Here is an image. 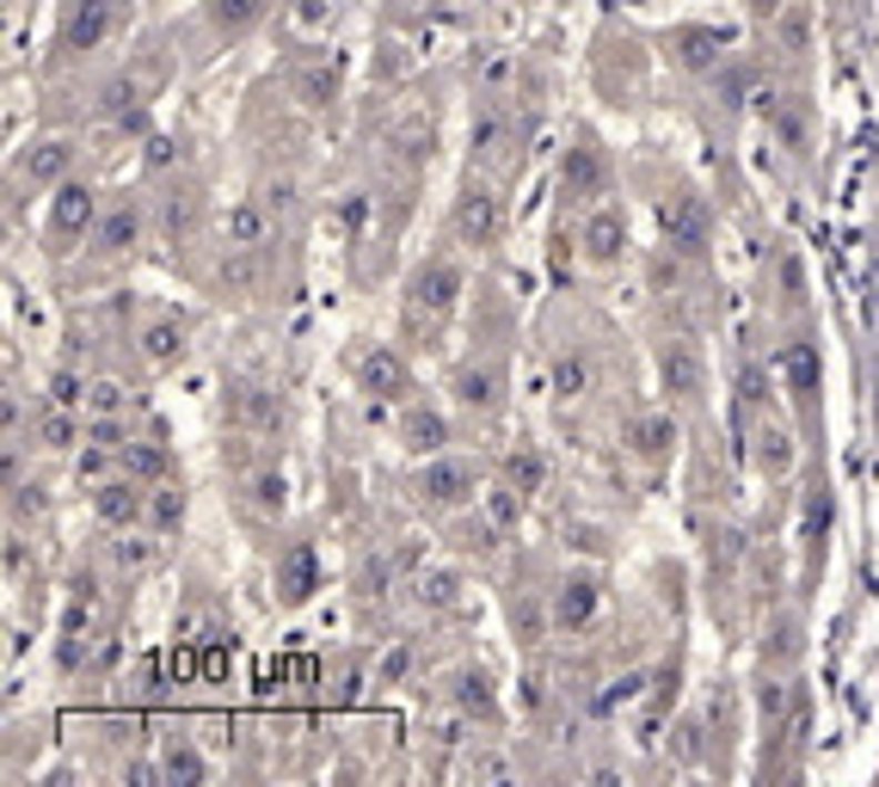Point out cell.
I'll use <instances>...</instances> for the list:
<instances>
[{
	"instance_id": "cell-1",
	"label": "cell",
	"mask_w": 879,
	"mask_h": 787,
	"mask_svg": "<svg viewBox=\"0 0 879 787\" xmlns=\"http://www.w3.org/2000/svg\"><path fill=\"white\" fill-rule=\"evenodd\" d=\"M228 418H234L240 431L265 437V431L283 425V406H277V394H271V387H259V382H234V387H228Z\"/></svg>"
},
{
	"instance_id": "cell-2",
	"label": "cell",
	"mask_w": 879,
	"mask_h": 787,
	"mask_svg": "<svg viewBox=\"0 0 879 787\" xmlns=\"http://www.w3.org/2000/svg\"><path fill=\"white\" fill-rule=\"evenodd\" d=\"M93 215H99L93 185H74V179H62V185H55V203H50V228H55V241H80V234L93 228Z\"/></svg>"
},
{
	"instance_id": "cell-3",
	"label": "cell",
	"mask_w": 879,
	"mask_h": 787,
	"mask_svg": "<svg viewBox=\"0 0 879 787\" xmlns=\"http://www.w3.org/2000/svg\"><path fill=\"white\" fill-rule=\"evenodd\" d=\"M578 241H585V259H590V265H615V259H622V246H627V215L615 210V203H603V210L585 215Z\"/></svg>"
},
{
	"instance_id": "cell-4",
	"label": "cell",
	"mask_w": 879,
	"mask_h": 787,
	"mask_svg": "<svg viewBox=\"0 0 879 787\" xmlns=\"http://www.w3.org/2000/svg\"><path fill=\"white\" fill-rule=\"evenodd\" d=\"M455 234L474 241V246H486L498 234V203H493V191H486V185H467L462 191V203H455Z\"/></svg>"
},
{
	"instance_id": "cell-5",
	"label": "cell",
	"mask_w": 879,
	"mask_h": 787,
	"mask_svg": "<svg viewBox=\"0 0 879 787\" xmlns=\"http://www.w3.org/2000/svg\"><path fill=\"white\" fill-rule=\"evenodd\" d=\"M93 505H99V517H105L111 529H130V523L148 511V498H142V486H135V474H130V481H105L99 486Z\"/></svg>"
},
{
	"instance_id": "cell-6",
	"label": "cell",
	"mask_w": 879,
	"mask_h": 787,
	"mask_svg": "<svg viewBox=\"0 0 879 787\" xmlns=\"http://www.w3.org/2000/svg\"><path fill=\"white\" fill-rule=\"evenodd\" d=\"M418 486H425L431 505H462V498L474 493V467H467V462H431Z\"/></svg>"
},
{
	"instance_id": "cell-7",
	"label": "cell",
	"mask_w": 879,
	"mask_h": 787,
	"mask_svg": "<svg viewBox=\"0 0 879 787\" xmlns=\"http://www.w3.org/2000/svg\"><path fill=\"white\" fill-rule=\"evenodd\" d=\"M455 295H462V271H455V265H425V271H418V283H413V302H418V307H431V314H449Z\"/></svg>"
},
{
	"instance_id": "cell-8",
	"label": "cell",
	"mask_w": 879,
	"mask_h": 787,
	"mask_svg": "<svg viewBox=\"0 0 879 787\" xmlns=\"http://www.w3.org/2000/svg\"><path fill=\"white\" fill-rule=\"evenodd\" d=\"M597 578L590 573H578V578H566V585H559V597H554V622L559 627H585L590 622V609H597Z\"/></svg>"
},
{
	"instance_id": "cell-9",
	"label": "cell",
	"mask_w": 879,
	"mask_h": 787,
	"mask_svg": "<svg viewBox=\"0 0 879 787\" xmlns=\"http://www.w3.org/2000/svg\"><path fill=\"white\" fill-rule=\"evenodd\" d=\"M111 19H118V0H87V7L68 19V50H93V43H105Z\"/></svg>"
},
{
	"instance_id": "cell-10",
	"label": "cell",
	"mask_w": 879,
	"mask_h": 787,
	"mask_svg": "<svg viewBox=\"0 0 879 787\" xmlns=\"http://www.w3.org/2000/svg\"><path fill=\"white\" fill-rule=\"evenodd\" d=\"M627 443H634V455H646V462H665L670 450H677V425H670L665 413H646L627 425Z\"/></svg>"
},
{
	"instance_id": "cell-11",
	"label": "cell",
	"mask_w": 879,
	"mask_h": 787,
	"mask_svg": "<svg viewBox=\"0 0 879 787\" xmlns=\"http://www.w3.org/2000/svg\"><path fill=\"white\" fill-rule=\"evenodd\" d=\"M400 443L413 455H437L443 443H449V425H443L437 413H425V406H413V413L400 418Z\"/></svg>"
},
{
	"instance_id": "cell-12",
	"label": "cell",
	"mask_w": 879,
	"mask_h": 787,
	"mask_svg": "<svg viewBox=\"0 0 879 787\" xmlns=\"http://www.w3.org/2000/svg\"><path fill=\"white\" fill-rule=\"evenodd\" d=\"M665 228H670V246H683V253H695V246L707 241V210L695 198H683L677 210H665Z\"/></svg>"
},
{
	"instance_id": "cell-13",
	"label": "cell",
	"mask_w": 879,
	"mask_h": 787,
	"mask_svg": "<svg viewBox=\"0 0 879 787\" xmlns=\"http://www.w3.org/2000/svg\"><path fill=\"white\" fill-rule=\"evenodd\" d=\"M455 394H462V406L493 413V406H498V370H486V363H467V370L455 375Z\"/></svg>"
},
{
	"instance_id": "cell-14",
	"label": "cell",
	"mask_w": 879,
	"mask_h": 787,
	"mask_svg": "<svg viewBox=\"0 0 879 787\" xmlns=\"http://www.w3.org/2000/svg\"><path fill=\"white\" fill-rule=\"evenodd\" d=\"M566 191H573V198H597L603 191V154L597 148H573V154H566Z\"/></svg>"
},
{
	"instance_id": "cell-15",
	"label": "cell",
	"mask_w": 879,
	"mask_h": 787,
	"mask_svg": "<svg viewBox=\"0 0 879 787\" xmlns=\"http://www.w3.org/2000/svg\"><path fill=\"white\" fill-rule=\"evenodd\" d=\"M135 234H142V215L130 210V203H118V210H105V222H99V253H123V246H135Z\"/></svg>"
},
{
	"instance_id": "cell-16",
	"label": "cell",
	"mask_w": 879,
	"mask_h": 787,
	"mask_svg": "<svg viewBox=\"0 0 879 787\" xmlns=\"http://www.w3.org/2000/svg\"><path fill=\"white\" fill-rule=\"evenodd\" d=\"M455 707H462V714H479V720H493L498 714L493 677H486V670H462V677H455Z\"/></svg>"
},
{
	"instance_id": "cell-17",
	"label": "cell",
	"mask_w": 879,
	"mask_h": 787,
	"mask_svg": "<svg viewBox=\"0 0 879 787\" xmlns=\"http://www.w3.org/2000/svg\"><path fill=\"white\" fill-rule=\"evenodd\" d=\"M142 357L154 363V370H166V363H179V357H185V333H179L173 321H154V326H148V333H142Z\"/></svg>"
},
{
	"instance_id": "cell-18",
	"label": "cell",
	"mask_w": 879,
	"mask_h": 787,
	"mask_svg": "<svg viewBox=\"0 0 879 787\" xmlns=\"http://www.w3.org/2000/svg\"><path fill=\"white\" fill-rule=\"evenodd\" d=\"M665 387L670 394H701V357H695L689 345L665 351Z\"/></svg>"
},
{
	"instance_id": "cell-19",
	"label": "cell",
	"mask_w": 879,
	"mask_h": 787,
	"mask_svg": "<svg viewBox=\"0 0 879 787\" xmlns=\"http://www.w3.org/2000/svg\"><path fill=\"white\" fill-rule=\"evenodd\" d=\"M68 161H74V148H68V142H43L38 154L26 161V179H31V185H62Z\"/></svg>"
},
{
	"instance_id": "cell-20",
	"label": "cell",
	"mask_w": 879,
	"mask_h": 787,
	"mask_svg": "<svg viewBox=\"0 0 879 787\" xmlns=\"http://www.w3.org/2000/svg\"><path fill=\"white\" fill-rule=\"evenodd\" d=\"M228 246H265V210L259 203H234L228 210Z\"/></svg>"
},
{
	"instance_id": "cell-21",
	"label": "cell",
	"mask_w": 879,
	"mask_h": 787,
	"mask_svg": "<svg viewBox=\"0 0 879 787\" xmlns=\"http://www.w3.org/2000/svg\"><path fill=\"white\" fill-rule=\"evenodd\" d=\"M295 93H302V105H326V99L339 93V74L333 68H320V62H307L302 74H295Z\"/></svg>"
},
{
	"instance_id": "cell-22",
	"label": "cell",
	"mask_w": 879,
	"mask_h": 787,
	"mask_svg": "<svg viewBox=\"0 0 879 787\" xmlns=\"http://www.w3.org/2000/svg\"><path fill=\"white\" fill-rule=\"evenodd\" d=\"M363 382L382 387V394H400V387H406V370H400L394 351H375V357H363Z\"/></svg>"
},
{
	"instance_id": "cell-23",
	"label": "cell",
	"mask_w": 879,
	"mask_h": 787,
	"mask_svg": "<svg viewBox=\"0 0 879 787\" xmlns=\"http://www.w3.org/2000/svg\"><path fill=\"white\" fill-rule=\"evenodd\" d=\"M160 775H166V781H203V775H210V763H203L191 745H173L166 757H160Z\"/></svg>"
},
{
	"instance_id": "cell-24",
	"label": "cell",
	"mask_w": 879,
	"mask_h": 787,
	"mask_svg": "<svg viewBox=\"0 0 879 787\" xmlns=\"http://www.w3.org/2000/svg\"><path fill=\"white\" fill-rule=\"evenodd\" d=\"M259 13H265V0H210V19L222 31H246Z\"/></svg>"
},
{
	"instance_id": "cell-25",
	"label": "cell",
	"mask_w": 879,
	"mask_h": 787,
	"mask_svg": "<svg viewBox=\"0 0 879 787\" xmlns=\"http://www.w3.org/2000/svg\"><path fill=\"white\" fill-rule=\"evenodd\" d=\"M38 437H43V450H74V437H80L74 413H68V406H55V413H43V418H38Z\"/></svg>"
},
{
	"instance_id": "cell-26",
	"label": "cell",
	"mask_w": 879,
	"mask_h": 787,
	"mask_svg": "<svg viewBox=\"0 0 879 787\" xmlns=\"http://www.w3.org/2000/svg\"><path fill=\"white\" fill-rule=\"evenodd\" d=\"M246 493H253V511H259V517H277V511H283V474L259 467L253 481H246Z\"/></svg>"
},
{
	"instance_id": "cell-27",
	"label": "cell",
	"mask_w": 879,
	"mask_h": 787,
	"mask_svg": "<svg viewBox=\"0 0 879 787\" xmlns=\"http://www.w3.org/2000/svg\"><path fill=\"white\" fill-rule=\"evenodd\" d=\"M123 467H130L135 481H160L166 474V450H154V443H123Z\"/></svg>"
},
{
	"instance_id": "cell-28",
	"label": "cell",
	"mask_w": 879,
	"mask_h": 787,
	"mask_svg": "<svg viewBox=\"0 0 879 787\" xmlns=\"http://www.w3.org/2000/svg\"><path fill=\"white\" fill-rule=\"evenodd\" d=\"M585 382H590V363L573 357V351H559L554 357V394H585Z\"/></svg>"
},
{
	"instance_id": "cell-29",
	"label": "cell",
	"mask_w": 879,
	"mask_h": 787,
	"mask_svg": "<svg viewBox=\"0 0 879 787\" xmlns=\"http://www.w3.org/2000/svg\"><path fill=\"white\" fill-rule=\"evenodd\" d=\"M222 278L234 283V290H253V278H259V246H228Z\"/></svg>"
},
{
	"instance_id": "cell-30",
	"label": "cell",
	"mask_w": 879,
	"mask_h": 787,
	"mask_svg": "<svg viewBox=\"0 0 879 787\" xmlns=\"http://www.w3.org/2000/svg\"><path fill=\"white\" fill-rule=\"evenodd\" d=\"M307 578H314V554H307V547H295L290 561H283V585H290L283 597L302 603V597H307Z\"/></svg>"
},
{
	"instance_id": "cell-31",
	"label": "cell",
	"mask_w": 879,
	"mask_h": 787,
	"mask_svg": "<svg viewBox=\"0 0 879 787\" xmlns=\"http://www.w3.org/2000/svg\"><path fill=\"white\" fill-rule=\"evenodd\" d=\"M486 517H493V529H511V523L523 517V493H517V486H498V493H486Z\"/></svg>"
},
{
	"instance_id": "cell-32",
	"label": "cell",
	"mask_w": 879,
	"mask_h": 787,
	"mask_svg": "<svg viewBox=\"0 0 879 787\" xmlns=\"http://www.w3.org/2000/svg\"><path fill=\"white\" fill-rule=\"evenodd\" d=\"M762 450H757V462H762V474H787V462H794V450H787V431H762Z\"/></svg>"
},
{
	"instance_id": "cell-33",
	"label": "cell",
	"mask_w": 879,
	"mask_h": 787,
	"mask_svg": "<svg viewBox=\"0 0 879 787\" xmlns=\"http://www.w3.org/2000/svg\"><path fill=\"white\" fill-rule=\"evenodd\" d=\"M148 517H154V529H179V517H185V498H179L173 486H160V493L148 498Z\"/></svg>"
},
{
	"instance_id": "cell-34",
	"label": "cell",
	"mask_w": 879,
	"mask_h": 787,
	"mask_svg": "<svg viewBox=\"0 0 879 787\" xmlns=\"http://www.w3.org/2000/svg\"><path fill=\"white\" fill-rule=\"evenodd\" d=\"M80 401H87L80 375H74V370H55V375H50V406H68V413H74Z\"/></svg>"
},
{
	"instance_id": "cell-35",
	"label": "cell",
	"mask_w": 879,
	"mask_h": 787,
	"mask_svg": "<svg viewBox=\"0 0 879 787\" xmlns=\"http://www.w3.org/2000/svg\"><path fill=\"white\" fill-rule=\"evenodd\" d=\"M87 406H93V418H118L123 413V387L118 382H93L87 387Z\"/></svg>"
},
{
	"instance_id": "cell-36",
	"label": "cell",
	"mask_w": 879,
	"mask_h": 787,
	"mask_svg": "<svg viewBox=\"0 0 879 787\" xmlns=\"http://www.w3.org/2000/svg\"><path fill=\"white\" fill-rule=\"evenodd\" d=\"M505 474H511V486H517V493H535V486H542V455H511Z\"/></svg>"
},
{
	"instance_id": "cell-37",
	"label": "cell",
	"mask_w": 879,
	"mask_h": 787,
	"mask_svg": "<svg viewBox=\"0 0 879 787\" xmlns=\"http://www.w3.org/2000/svg\"><path fill=\"white\" fill-rule=\"evenodd\" d=\"M418 591H425L431 609H449V603H455V573H431V578H418Z\"/></svg>"
},
{
	"instance_id": "cell-38",
	"label": "cell",
	"mask_w": 879,
	"mask_h": 787,
	"mask_svg": "<svg viewBox=\"0 0 879 787\" xmlns=\"http://www.w3.org/2000/svg\"><path fill=\"white\" fill-rule=\"evenodd\" d=\"M799 653V627L794 622H775V646L762 640V658H794Z\"/></svg>"
},
{
	"instance_id": "cell-39",
	"label": "cell",
	"mask_w": 879,
	"mask_h": 787,
	"mask_svg": "<svg viewBox=\"0 0 879 787\" xmlns=\"http://www.w3.org/2000/svg\"><path fill=\"white\" fill-rule=\"evenodd\" d=\"M105 111L130 118V111H135V87H130V81H111V87H105Z\"/></svg>"
},
{
	"instance_id": "cell-40",
	"label": "cell",
	"mask_w": 879,
	"mask_h": 787,
	"mask_svg": "<svg viewBox=\"0 0 879 787\" xmlns=\"http://www.w3.org/2000/svg\"><path fill=\"white\" fill-rule=\"evenodd\" d=\"M542 627H547L542 603H517V634H529V640H542Z\"/></svg>"
},
{
	"instance_id": "cell-41",
	"label": "cell",
	"mask_w": 879,
	"mask_h": 787,
	"mask_svg": "<svg viewBox=\"0 0 879 787\" xmlns=\"http://www.w3.org/2000/svg\"><path fill=\"white\" fill-rule=\"evenodd\" d=\"M683 43H689V50H683L689 62H707V56H714V38H707V31H689Z\"/></svg>"
},
{
	"instance_id": "cell-42",
	"label": "cell",
	"mask_w": 879,
	"mask_h": 787,
	"mask_svg": "<svg viewBox=\"0 0 879 787\" xmlns=\"http://www.w3.org/2000/svg\"><path fill=\"white\" fill-rule=\"evenodd\" d=\"M406 665H413V653L400 646V653H394V658H387V665H382V683H400V677H406Z\"/></svg>"
},
{
	"instance_id": "cell-43",
	"label": "cell",
	"mask_w": 879,
	"mask_h": 787,
	"mask_svg": "<svg viewBox=\"0 0 879 787\" xmlns=\"http://www.w3.org/2000/svg\"><path fill=\"white\" fill-rule=\"evenodd\" d=\"M781 38H787V43H799V38H806V13H799V7H787V19H781Z\"/></svg>"
},
{
	"instance_id": "cell-44",
	"label": "cell",
	"mask_w": 879,
	"mask_h": 787,
	"mask_svg": "<svg viewBox=\"0 0 879 787\" xmlns=\"http://www.w3.org/2000/svg\"><path fill=\"white\" fill-rule=\"evenodd\" d=\"M148 554H154V547H148V542H118V561H123V566H142Z\"/></svg>"
},
{
	"instance_id": "cell-45",
	"label": "cell",
	"mask_w": 879,
	"mask_h": 787,
	"mask_svg": "<svg viewBox=\"0 0 879 787\" xmlns=\"http://www.w3.org/2000/svg\"><path fill=\"white\" fill-rule=\"evenodd\" d=\"M775 714H781V683H769V689H762V720H775Z\"/></svg>"
}]
</instances>
